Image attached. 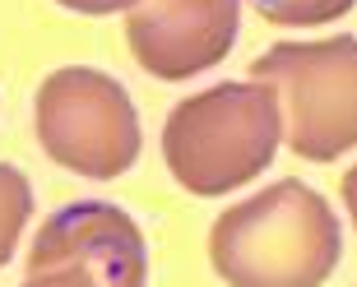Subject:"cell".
Instances as JSON below:
<instances>
[{"label":"cell","mask_w":357,"mask_h":287,"mask_svg":"<svg viewBox=\"0 0 357 287\" xmlns=\"http://www.w3.org/2000/svg\"><path fill=\"white\" fill-rule=\"evenodd\" d=\"M339 218L306 181H274L209 232V260L227 287H320L339 264Z\"/></svg>","instance_id":"1"},{"label":"cell","mask_w":357,"mask_h":287,"mask_svg":"<svg viewBox=\"0 0 357 287\" xmlns=\"http://www.w3.org/2000/svg\"><path fill=\"white\" fill-rule=\"evenodd\" d=\"M283 144V102L274 84H213L172 107L162 157L190 195L218 199L255 181Z\"/></svg>","instance_id":"2"},{"label":"cell","mask_w":357,"mask_h":287,"mask_svg":"<svg viewBox=\"0 0 357 287\" xmlns=\"http://www.w3.org/2000/svg\"><path fill=\"white\" fill-rule=\"evenodd\" d=\"M241 24V0H139L126 42L153 79H190L218 65Z\"/></svg>","instance_id":"6"},{"label":"cell","mask_w":357,"mask_h":287,"mask_svg":"<svg viewBox=\"0 0 357 287\" xmlns=\"http://www.w3.org/2000/svg\"><path fill=\"white\" fill-rule=\"evenodd\" d=\"M33 213V185L19 167L0 162V269L10 264L19 236H24V222Z\"/></svg>","instance_id":"7"},{"label":"cell","mask_w":357,"mask_h":287,"mask_svg":"<svg viewBox=\"0 0 357 287\" xmlns=\"http://www.w3.org/2000/svg\"><path fill=\"white\" fill-rule=\"evenodd\" d=\"M38 139L52 162L75 176L112 181L139 157V116L121 79L89 65H66L38 88Z\"/></svg>","instance_id":"4"},{"label":"cell","mask_w":357,"mask_h":287,"mask_svg":"<svg viewBox=\"0 0 357 287\" xmlns=\"http://www.w3.org/2000/svg\"><path fill=\"white\" fill-rule=\"evenodd\" d=\"M56 5H66L75 14H116V10H135L139 0H56Z\"/></svg>","instance_id":"10"},{"label":"cell","mask_w":357,"mask_h":287,"mask_svg":"<svg viewBox=\"0 0 357 287\" xmlns=\"http://www.w3.org/2000/svg\"><path fill=\"white\" fill-rule=\"evenodd\" d=\"M24 287H102L89 269L79 264H70V269H47V274H28Z\"/></svg>","instance_id":"9"},{"label":"cell","mask_w":357,"mask_h":287,"mask_svg":"<svg viewBox=\"0 0 357 287\" xmlns=\"http://www.w3.org/2000/svg\"><path fill=\"white\" fill-rule=\"evenodd\" d=\"M283 102L288 148L306 162H334L357 148V38L278 42L251 65Z\"/></svg>","instance_id":"3"},{"label":"cell","mask_w":357,"mask_h":287,"mask_svg":"<svg viewBox=\"0 0 357 287\" xmlns=\"http://www.w3.org/2000/svg\"><path fill=\"white\" fill-rule=\"evenodd\" d=\"M344 204H348V213H353V227H357V167L344 176Z\"/></svg>","instance_id":"11"},{"label":"cell","mask_w":357,"mask_h":287,"mask_svg":"<svg viewBox=\"0 0 357 287\" xmlns=\"http://www.w3.org/2000/svg\"><path fill=\"white\" fill-rule=\"evenodd\" d=\"M70 264L89 269L102 287H144L149 278L144 232L116 204H102V199L66 204L38 227L33 250H28V274L70 269Z\"/></svg>","instance_id":"5"},{"label":"cell","mask_w":357,"mask_h":287,"mask_svg":"<svg viewBox=\"0 0 357 287\" xmlns=\"http://www.w3.org/2000/svg\"><path fill=\"white\" fill-rule=\"evenodd\" d=\"M251 5L265 14L269 24L316 28V24H334V19H344L357 0H251Z\"/></svg>","instance_id":"8"}]
</instances>
